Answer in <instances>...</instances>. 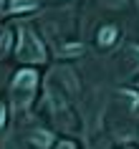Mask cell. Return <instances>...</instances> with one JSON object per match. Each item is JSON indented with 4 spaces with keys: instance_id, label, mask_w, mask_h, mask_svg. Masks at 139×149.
<instances>
[{
    "instance_id": "6",
    "label": "cell",
    "mask_w": 139,
    "mask_h": 149,
    "mask_svg": "<svg viewBox=\"0 0 139 149\" xmlns=\"http://www.w3.org/2000/svg\"><path fill=\"white\" fill-rule=\"evenodd\" d=\"M10 43H13L10 33H3V36H0V58H3V56H5V53L10 51Z\"/></svg>"
},
{
    "instance_id": "2",
    "label": "cell",
    "mask_w": 139,
    "mask_h": 149,
    "mask_svg": "<svg viewBox=\"0 0 139 149\" xmlns=\"http://www.w3.org/2000/svg\"><path fill=\"white\" fill-rule=\"evenodd\" d=\"M18 56L23 61H31V63H41L46 61V48L31 31H23L20 33V48H18Z\"/></svg>"
},
{
    "instance_id": "8",
    "label": "cell",
    "mask_w": 139,
    "mask_h": 149,
    "mask_svg": "<svg viewBox=\"0 0 139 149\" xmlns=\"http://www.w3.org/2000/svg\"><path fill=\"white\" fill-rule=\"evenodd\" d=\"M5 124V106H3V104H0V126Z\"/></svg>"
},
{
    "instance_id": "4",
    "label": "cell",
    "mask_w": 139,
    "mask_h": 149,
    "mask_svg": "<svg viewBox=\"0 0 139 149\" xmlns=\"http://www.w3.org/2000/svg\"><path fill=\"white\" fill-rule=\"evenodd\" d=\"M31 141H33L38 149H46L53 139H51V134H48V132H33V134H31Z\"/></svg>"
},
{
    "instance_id": "3",
    "label": "cell",
    "mask_w": 139,
    "mask_h": 149,
    "mask_svg": "<svg viewBox=\"0 0 139 149\" xmlns=\"http://www.w3.org/2000/svg\"><path fill=\"white\" fill-rule=\"evenodd\" d=\"M38 5V0H13L10 3V13H23V10H33Z\"/></svg>"
},
{
    "instance_id": "5",
    "label": "cell",
    "mask_w": 139,
    "mask_h": 149,
    "mask_svg": "<svg viewBox=\"0 0 139 149\" xmlns=\"http://www.w3.org/2000/svg\"><path fill=\"white\" fill-rule=\"evenodd\" d=\"M114 40H116V28H114V25L101 28V33H99V43H101V46H111Z\"/></svg>"
},
{
    "instance_id": "1",
    "label": "cell",
    "mask_w": 139,
    "mask_h": 149,
    "mask_svg": "<svg viewBox=\"0 0 139 149\" xmlns=\"http://www.w3.org/2000/svg\"><path fill=\"white\" fill-rule=\"evenodd\" d=\"M36 81H38L36 71H18V73H15L13 86H10V94H13V101H15L18 109H20L23 104L31 101L33 88H36Z\"/></svg>"
},
{
    "instance_id": "10",
    "label": "cell",
    "mask_w": 139,
    "mask_h": 149,
    "mask_svg": "<svg viewBox=\"0 0 139 149\" xmlns=\"http://www.w3.org/2000/svg\"><path fill=\"white\" fill-rule=\"evenodd\" d=\"M0 8H3V0H0Z\"/></svg>"
},
{
    "instance_id": "7",
    "label": "cell",
    "mask_w": 139,
    "mask_h": 149,
    "mask_svg": "<svg viewBox=\"0 0 139 149\" xmlns=\"http://www.w3.org/2000/svg\"><path fill=\"white\" fill-rule=\"evenodd\" d=\"M63 53H81V46H66Z\"/></svg>"
},
{
    "instance_id": "9",
    "label": "cell",
    "mask_w": 139,
    "mask_h": 149,
    "mask_svg": "<svg viewBox=\"0 0 139 149\" xmlns=\"http://www.w3.org/2000/svg\"><path fill=\"white\" fill-rule=\"evenodd\" d=\"M58 149H73V144H71V141H63V144H61Z\"/></svg>"
}]
</instances>
